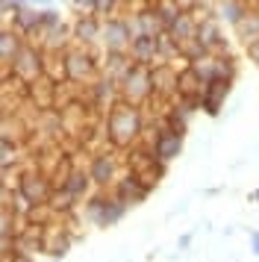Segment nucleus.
Returning a JSON list of instances; mask_svg holds the SVG:
<instances>
[{
	"label": "nucleus",
	"mask_w": 259,
	"mask_h": 262,
	"mask_svg": "<svg viewBox=\"0 0 259 262\" xmlns=\"http://www.w3.org/2000/svg\"><path fill=\"white\" fill-rule=\"evenodd\" d=\"M141 133V115L136 106H115L106 118V136L115 147H130Z\"/></svg>",
	"instance_id": "nucleus-1"
},
{
	"label": "nucleus",
	"mask_w": 259,
	"mask_h": 262,
	"mask_svg": "<svg viewBox=\"0 0 259 262\" xmlns=\"http://www.w3.org/2000/svg\"><path fill=\"white\" fill-rule=\"evenodd\" d=\"M124 212H127V203L121 201L115 191H112V194H94V198H89V203H85V215H89V221L97 224V227L118 224V221L124 218Z\"/></svg>",
	"instance_id": "nucleus-2"
},
{
	"label": "nucleus",
	"mask_w": 259,
	"mask_h": 262,
	"mask_svg": "<svg viewBox=\"0 0 259 262\" xmlns=\"http://www.w3.org/2000/svg\"><path fill=\"white\" fill-rule=\"evenodd\" d=\"M18 189H21V194L33 203V206H41V203L53 201L56 186H53V180L47 177V174H41V171H27V174H21V180H18Z\"/></svg>",
	"instance_id": "nucleus-3"
},
{
	"label": "nucleus",
	"mask_w": 259,
	"mask_h": 262,
	"mask_svg": "<svg viewBox=\"0 0 259 262\" xmlns=\"http://www.w3.org/2000/svg\"><path fill=\"white\" fill-rule=\"evenodd\" d=\"M150 92H153V71H147V65H133V71L124 77V97L130 100V106L147 100Z\"/></svg>",
	"instance_id": "nucleus-4"
},
{
	"label": "nucleus",
	"mask_w": 259,
	"mask_h": 262,
	"mask_svg": "<svg viewBox=\"0 0 259 262\" xmlns=\"http://www.w3.org/2000/svg\"><path fill=\"white\" fill-rule=\"evenodd\" d=\"M115 194H118L124 203H127V206H136V203L147 201L150 186H147L141 177H136V174H127V177H121V180L115 183Z\"/></svg>",
	"instance_id": "nucleus-5"
},
{
	"label": "nucleus",
	"mask_w": 259,
	"mask_h": 262,
	"mask_svg": "<svg viewBox=\"0 0 259 262\" xmlns=\"http://www.w3.org/2000/svg\"><path fill=\"white\" fill-rule=\"evenodd\" d=\"M12 71L18 74L24 83H35L38 74H41V56H38L33 48H21L18 56L12 59Z\"/></svg>",
	"instance_id": "nucleus-6"
},
{
	"label": "nucleus",
	"mask_w": 259,
	"mask_h": 262,
	"mask_svg": "<svg viewBox=\"0 0 259 262\" xmlns=\"http://www.w3.org/2000/svg\"><path fill=\"white\" fill-rule=\"evenodd\" d=\"M89 174L97 186H115L118 183V165H115V156L109 154H97L92 159V168H89Z\"/></svg>",
	"instance_id": "nucleus-7"
},
{
	"label": "nucleus",
	"mask_w": 259,
	"mask_h": 262,
	"mask_svg": "<svg viewBox=\"0 0 259 262\" xmlns=\"http://www.w3.org/2000/svg\"><path fill=\"white\" fill-rule=\"evenodd\" d=\"M150 147L162 162H171V159H177L180 150H183V136H180V133H171V130H162V133H156V139H153Z\"/></svg>",
	"instance_id": "nucleus-8"
},
{
	"label": "nucleus",
	"mask_w": 259,
	"mask_h": 262,
	"mask_svg": "<svg viewBox=\"0 0 259 262\" xmlns=\"http://www.w3.org/2000/svg\"><path fill=\"white\" fill-rule=\"evenodd\" d=\"M103 36H106V38H103L106 48L112 50V53H121L127 45H133L130 24H124V21H109V24L103 27Z\"/></svg>",
	"instance_id": "nucleus-9"
},
{
	"label": "nucleus",
	"mask_w": 259,
	"mask_h": 262,
	"mask_svg": "<svg viewBox=\"0 0 259 262\" xmlns=\"http://www.w3.org/2000/svg\"><path fill=\"white\" fill-rule=\"evenodd\" d=\"M68 248H71V236L62 230V227H45V253L47 256H53V259H62L65 253H68Z\"/></svg>",
	"instance_id": "nucleus-10"
},
{
	"label": "nucleus",
	"mask_w": 259,
	"mask_h": 262,
	"mask_svg": "<svg viewBox=\"0 0 259 262\" xmlns=\"http://www.w3.org/2000/svg\"><path fill=\"white\" fill-rule=\"evenodd\" d=\"M92 183H94V180H92V174H89V171H80V168H74V171L68 174V180H65L59 189H65L71 198H74V201H82V198H89V189H92Z\"/></svg>",
	"instance_id": "nucleus-11"
},
{
	"label": "nucleus",
	"mask_w": 259,
	"mask_h": 262,
	"mask_svg": "<svg viewBox=\"0 0 259 262\" xmlns=\"http://www.w3.org/2000/svg\"><path fill=\"white\" fill-rule=\"evenodd\" d=\"M65 74H68L74 83H82V80H89L94 74V65L85 53H68L65 56Z\"/></svg>",
	"instance_id": "nucleus-12"
},
{
	"label": "nucleus",
	"mask_w": 259,
	"mask_h": 262,
	"mask_svg": "<svg viewBox=\"0 0 259 262\" xmlns=\"http://www.w3.org/2000/svg\"><path fill=\"white\" fill-rule=\"evenodd\" d=\"M156 53H159V48H156V38L139 36V38H133V45H130V56L139 62V65L153 62V56H156Z\"/></svg>",
	"instance_id": "nucleus-13"
},
{
	"label": "nucleus",
	"mask_w": 259,
	"mask_h": 262,
	"mask_svg": "<svg viewBox=\"0 0 259 262\" xmlns=\"http://www.w3.org/2000/svg\"><path fill=\"white\" fill-rule=\"evenodd\" d=\"M153 92H159V95H171V92H177V74L171 71L168 65L153 68Z\"/></svg>",
	"instance_id": "nucleus-14"
},
{
	"label": "nucleus",
	"mask_w": 259,
	"mask_h": 262,
	"mask_svg": "<svg viewBox=\"0 0 259 262\" xmlns=\"http://www.w3.org/2000/svg\"><path fill=\"white\" fill-rule=\"evenodd\" d=\"M198 38H200V45L206 50H218L221 48V33H218V27H215V21H200L198 24Z\"/></svg>",
	"instance_id": "nucleus-15"
},
{
	"label": "nucleus",
	"mask_w": 259,
	"mask_h": 262,
	"mask_svg": "<svg viewBox=\"0 0 259 262\" xmlns=\"http://www.w3.org/2000/svg\"><path fill=\"white\" fill-rule=\"evenodd\" d=\"M235 30H239V36L245 38V45H253V41H259V15L247 12L239 24H235Z\"/></svg>",
	"instance_id": "nucleus-16"
},
{
	"label": "nucleus",
	"mask_w": 259,
	"mask_h": 262,
	"mask_svg": "<svg viewBox=\"0 0 259 262\" xmlns=\"http://www.w3.org/2000/svg\"><path fill=\"white\" fill-rule=\"evenodd\" d=\"M74 33H77V38H82V41H94V38L100 36V24L94 21L92 15H82L80 21H77V27H74Z\"/></svg>",
	"instance_id": "nucleus-17"
},
{
	"label": "nucleus",
	"mask_w": 259,
	"mask_h": 262,
	"mask_svg": "<svg viewBox=\"0 0 259 262\" xmlns=\"http://www.w3.org/2000/svg\"><path fill=\"white\" fill-rule=\"evenodd\" d=\"M15 24H18V30H21V33H33L35 27L45 24V15L30 12V9H21V12L15 15Z\"/></svg>",
	"instance_id": "nucleus-18"
},
{
	"label": "nucleus",
	"mask_w": 259,
	"mask_h": 262,
	"mask_svg": "<svg viewBox=\"0 0 259 262\" xmlns=\"http://www.w3.org/2000/svg\"><path fill=\"white\" fill-rule=\"evenodd\" d=\"M0 48H3V62H12L15 56H18L21 45H18V38L12 36L9 30H6V33H3V38H0Z\"/></svg>",
	"instance_id": "nucleus-19"
},
{
	"label": "nucleus",
	"mask_w": 259,
	"mask_h": 262,
	"mask_svg": "<svg viewBox=\"0 0 259 262\" xmlns=\"http://www.w3.org/2000/svg\"><path fill=\"white\" fill-rule=\"evenodd\" d=\"M94 9L97 12H112L115 9V0H94Z\"/></svg>",
	"instance_id": "nucleus-20"
},
{
	"label": "nucleus",
	"mask_w": 259,
	"mask_h": 262,
	"mask_svg": "<svg viewBox=\"0 0 259 262\" xmlns=\"http://www.w3.org/2000/svg\"><path fill=\"white\" fill-rule=\"evenodd\" d=\"M177 6H180V9H195V6H198L200 0H174Z\"/></svg>",
	"instance_id": "nucleus-21"
},
{
	"label": "nucleus",
	"mask_w": 259,
	"mask_h": 262,
	"mask_svg": "<svg viewBox=\"0 0 259 262\" xmlns=\"http://www.w3.org/2000/svg\"><path fill=\"white\" fill-rule=\"evenodd\" d=\"M247 53H250V59H253V62H259V41L247 45Z\"/></svg>",
	"instance_id": "nucleus-22"
},
{
	"label": "nucleus",
	"mask_w": 259,
	"mask_h": 262,
	"mask_svg": "<svg viewBox=\"0 0 259 262\" xmlns=\"http://www.w3.org/2000/svg\"><path fill=\"white\" fill-rule=\"evenodd\" d=\"M250 245H253V253L259 256V230L256 233H250Z\"/></svg>",
	"instance_id": "nucleus-23"
},
{
	"label": "nucleus",
	"mask_w": 259,
	"mask_h": 262,
	"mask_svg": "<svg viewBox=\"0 0 259 262\" xmlns=\"http://www.w3.org/2000/svg\"><path fill=\"white\" fill-rule=\"evenodd\" d=\"M250 201H259V189L253 191V194H250Z\"/></svg>",
	"instance_id": "nucleus-24"
}]
</instances>
